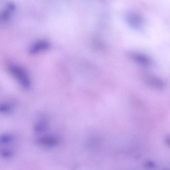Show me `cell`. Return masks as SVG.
I'll return each mask as SVG.
<instances>
[{
	"label": "cell",
	"instance_id": "7",
	"mask_svg": "<svg viewBox=\"0 0 170 170\" xmlns=\"http://www.w3.org/2000/svg\"><path fill=\"white\" fill-rule=\"evenodd\" d=\"M48 124L45 120H42L38 122L35 126V131L41 133L45 131L47 129Z\"/></svg>",
	"mask_w": 170,
	"mask_h": 170
},
{
	"label": "cell",
	"instance_id": "2",
	"mask_svg": "<svg viewBox=\"0 0 170 170\" xmlns=\"http://www.w3.org/2000/svg\"><path fill=\"white\" fill-rule=\"evenodd\" d=\"M50 46L49 42L45 40L36 41L32 45L29 49L30 54H35L39 53L46 50Z\"/></svg>",
	"mask_w": 170,
	"mask_h": 170
},
{
	"label": "cell",
	"instance_id": "4",
	"mask_svg": "<svg viewBox=\"0 0 170 170\" xmlns=\"http://www.w3.org/2000/svg\"><path fill=\"white\" fill-rule=\"evenodd\" d=\"M126 19L131 26L136 28H139L142 25L143 19L139 16L135 14L131 13L127 16Z\"/></svg>",
	"mask_w": 170,
	"mask_h": 170
},
{
	"label": "cell",
	"instance_id": "1",
	"mask_svg": "<svg viewBox=\"0 0 170 170\" xmlns=\"http://www.w3.org/2000/svg\"><path fill=\"white\" fill-rule=\"evenodd\" d=\"M9 70L14 76L26 87L30 86L29 76L26 70L22 67L15 65H11L9 67Z\"/></svg>",
	"mask_w": 170,
	"mask_h": 170
},
{
	"label": "cell",
	"instance_id": "9",
	"mask_svg": "<svg viewBox=\"0 0 170 170\" xmlns=\"http://www.w3.org/2000/svg\"><path fill=\"white\" fill-rule=\"evenodd\" d=\"M146 167L150 169L154 168L155 167V165L153 162L151 161H148L146 163Z\"/></svg>",
	"mask_w": 170,
	"mask_h": 170
},
{
	"label": "cell",
	"instance_id": "3",
	"mask_svg": "<svg viewBox=\"0 0 170 170\" xmlns=\"http://www.w3.org/2000/svg\"><path fill=\"white\" fill-rule=\"evenodd\" d=\"M15 8V5L13 3H9L5 8L0 12V22H5L9 19Z\"/></svg>",
	"mask_w": 170,
	"mask_h": 170
},
{
	"label": "cell",
	"instance_id": "8",
	"mask_svg": "<svg viewBox=\"0 0 170 170\" xmlns=\"http://www.w3.org/2000/svg\"><path fill=\"white\" fill-rule=\"evenodd\" d=\"M148 81L150 84L156 87L161 88L164 86L162 81L154 77H148Z\"/></svg>",
	"mask_w": 170,
	"mask_h": 170
},
{
	"label": "cell",
	"instance_id": "6",
	"mask_svg": "<svg viewBox=\"0 0 170 170\" xmlns=\"http://www.w3.org/2000/svg\"><path fill=\"white\" fill-rule=\"evenodd\" d=\"M131 56L135 61L141 64L147 65L150 63L149 59L143 55L134 53Z\"/></svg>",
	"mask_w": 170,
	"mask_h": 170
},
{
	"label": "cell",
	"instance_id": "5",
	"mask_svg": "<svg viewBox=\"0 0 170 170\" xmlns=\"http://www.w3.org/2000/svg\"><path fill=\"white\" fill-rule=\"evenodd\" d=\"M39 143L46 147H52L57 144L58 141L56 138L51 136L42 137L39 140Z\"/></svg>",
	"mask_w": 170,
	"mask_h": 170
}]
</instances>
